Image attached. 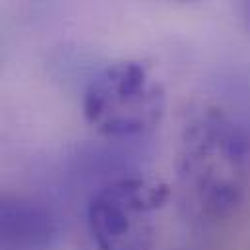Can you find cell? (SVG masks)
Wrapping results in <instances>:
<instances>
[{
	"instance_id": "obj_4",
	"label": "cell",
	"mask_w": 250,
	"mask_h": 250,
	"mask_svg": "<svg viewBox=\"0 0 250 250\" xmlns=\"http://www.w3.org/2000/svg\"><path fill=\"white\" fill-rule=\"evenodd\" d=\"M59 241V221L41 202L0 194V250H51Z\"/></svg>"
},
{
	"instance_id": "obj_2",
	"label": "cell",
	"mask_w": 250,
	"mask_h": 250,
	"mask_svg": "<svg viewBox=\"0 0 250 250\" xmlns=\"http://www.w3.org/2000/svg\"><path fill=\"white\" fill-rule=\"evenodd\" d=\"M165 89L147 66L121 61L101 68L83 93V117L99 134L134 138L151 132L165 115Z\"/></svg>"
},
{
	"instance_id": "obj_5",
	"label": "cell",
	"mask_w": 250,
	"mask_h": 250,
	"mask_svg": "<svg viewBox=\"0 0 250 250\" xmlns=\"http://www.w3.org/2000/svg\"><path fill=\"white\" fill-rule=\"evenodd\" d=\"M245 16H247V20L250 23V0H245Z\"/></svg>"
},
{
	"instance_id": "obj_3",
	"label": "cell",
	"mask_w": 250,
	"mask_h": 250,
	"mask_svg": "<svg viewBox=\"0 0 250 250\" xmlns=\"http://www.w3.org/2000/svg\"><path fill=\"white\" fill-rule=\"evenodd\" d=\"M169 198L163 183L126 177L99 188L87 206V227L99 250H151L157 211Z\"/></svg>"
},
{
	"instance_id": "obj_1",
	"label": "cell",
	"mask_w": 250,
	"mask_h": 250,
	"mask_svg": "<svg viewBox=\"0 0 250 250\" xmlns=\"http://www.w3.org/2000/svg\"><path fill=\"white\" fill-rule=\"evenodd\" d=\"M250 179L247 134L219 111H206L187 125L177 155L183 204L204 221L229 217L243 204Z\"/></svg>"
}]
</instances>
